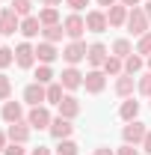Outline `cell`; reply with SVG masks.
<instances>
[{
  "label": "cell",
  "instance_id": "6da1fadb",
  "mask_svg": "<svg viewBox=\"0 0 151 155\" xmlns=\"http://www.w3.org/2000/svg\"><path fill=\"white\" fill-rule=\"evenodd\" d=\"M148 24H151V18L145 15L142 6H133L131 12H128V21H125V27L131 30L133 36H145L148 33Z\"/></svg>",
  "mask_w": 151,
  "mask_h": 155
},
{
  "label": "cell",
  "instance_id": "7a4b0ae2",
  "mask_svg": "<svg viewBox=\"0 0 151 155\" xmlns=\"http://www.w3.org/2000/svg\"><path fill=\"white\" fill-rule=\"evenodd\" d=\"M145 134H148V128H145V122H139V119H133V122H128V125L122 128V140L131 143V146H142Z\"/></svg>",
  "mask_w": 151,
  "mask_h": 155
},
{
  "label": "cell",
  "instance_id": "3957f363",
  "mask_svg": "<svg viewBox=\"0 0 151 155\" xmlns=\"http://www.w3.org/2000/svg\"><path fill=\"white\" fill-rule=\"evenodd\" d=\"M86 51H89V45H86L83 39H71V42L62 48V60H65L68 66H77L80 60H86Z\"/></svg>",
  "mask_w": 151,
  "mask_h": 155
},
{
  "label": "cell",
  "instance_id": "277c9868",
  "mask_svg": "<svg viewBox=\"0 0 151 155\" xmlns=\"http://www.w3.org/2000/svg\"><path fill=\"white\" fill-rule=\"evenodd\" d=\"M15 30H21V18L15 15V9H0V36H15Z\"/></svg>",
  "mask_w": 151,
  "mask_h": 155
},
{
  "label": "cell",
  "instance_id": "5b68a950",
  "mask_svg": "<svg viewBox=\"0 0 151 155\" xmlns=\"http://www.w3.org/2000/svg\"><path fill=\"white\" fill-rule=\"evenodd\" d=\"M83 87H86V93H104V87H107V75H104V69H92V72H86L83 75Z\"/></svg>",
  "mask_w": 151,
  "mask_h": 155
},
{
  "label": "cell",
  "instance_id": "8992f818",
  "mask_svg": "<svg viewBox=\"0 0 151 155\" xmlns=\"http://www.w3.org/2000/svg\"><path fill=\"white\" fill-rule=\"evenodd\" d=\"M62 27H65V36L68 39H83V33H86V18L80 12H71L68 18L62 21Z\"/></svg>",
  "mask_w": 151,
  "mask_h": 155
},
{
  "label": "cell",
  "instance_id": "52a82bcc",
  "mask_svg": "<svg viewBox=\"0 0 151 155\" xmlns=\"http://www.w3.org/2000/svg\"><path fill=\"white\" fill-rule=\"evenodd\" d=\"M15 66L18 69H33L36 66V48L30 42H21L18 48H15Z\"/></svg>",
  "mask_w": 151,
  "mask_h": 155
},
{
  "label": "cell",
  "instance_id": "ba28073f",
  "mask_svg": "<svg viewBox=\"0 0 151 155\" xmlns=\"http://www.w3.org/2000/svg\"><path fill=\"white\" fill-rule=\"evenodd\" d=\"M27 122H30V128H51L54 116H51V110H48L45 104H39V107H30V114H27Z\"/></svg>",
  "mask_w": 151,
  "mask_h": 155
},
{
  "label": "cell",
  "instance_id": "9c48e42d",
  "mask_svg": "<svg viewBox=\"0 0 151 155\" xmlns=\"http://www.w3.org/2000/svg\"><path fill=\"white\" fill-rule=\"evenodd\" d=\"M24 101L30 104V107H39V104H45L48 101V87L45 84H27V90H24Z\"/></svg>",
  "mask_w": 151,
  "mask_h": 155
},
{
  "label": "cell",
  "instance_id": "30bf717a",
  "mask_svg": "<svg viewBox=\"0 0 151 155\" xmlns=\"http://www.w3.org/2000/svg\"><path fill=\"white\" fill-rule=\"evenodd\" d=\"M107 57H110V51H107V45H104V42H92V45H89V51H86V63H89L92 69H101Z\"/></svg>",
  "mask_w": 151,
  "mask_h": 155
},
{
  "label": "cell",
  "instance_id": "8fae6325",
  "mask_svg": "<svg viewBox=\"0 0 151 155\" xmlns=\"http://www.w3.org/2000/svg\"><path fill=\"white\" fill-rule=\"evenodd\" d=\"M110 27V21H107V12H101V9H92V12H86V30L89 33H104Z\"/></svg>",
  "mask_w": 151,
  "mask_h": 155
},
{
  "label": "cell",
  "instance_id": "7c38bea8",
  "mask_svg": "<svg viewBox=\"0 0 151 155\" xmlns=\"http://www.w3.org/2000/svg\"><path fill=\"white\" fill-rule=\"evenodd\" d=\"M30 131H33V128H30V122H27V119H21V122H12V125L6 128V137H9L12 143H27V140H30Z\"/></svg>",
  "mask_w": 151,
  "mask_h": 155
},
{
  "label": "cell",
  "instance_id": "4fadbf2b",
  "mask_svg": "<svg viewBox=\"0 0 151 155\" xmlns=\"http://www.w3.org/2000/svg\"><path fill=\"white\" fill-rule=\"evenodd\" d=\"M59 84H62L65 90H80V87H83V72H80L77 66H68V69H62Z\"/></svg>",
  "mask_w": 151,
  "mask_h": 155
},
{
  "label": "cell",
  "instance_id": "5bb4252c",
  "mask_svg": "<svg viewBox=\"0 0 151 155\" xmlns=\"http://www.w3.org/2000/svg\"><path fill=\"white\" fill-rule=\"evenodd\" d=\"M0 116H3V122H9V125H12V122H21V119H24V104L9 98V101H3Z\"/></svg>",
  "mask_w": 151,
  "mask_h": 155
},
{
  "label": "cell",
  "instance_id": "9a60e30c",
  "mask_svg": "<svg viewBox=\"0 0 151 155\" xmlns=\"http://www.w3.org/2000/svg\"><path fill=\"white\" fill-rule=\"evenodd\" d=\"M48 131L57 137V140H65V137H71L74 125H71V119H65V116H54V122H51V128H48Z\"/></svg>",
  "mask_w": 151,
  "mask_h": 155
},
{
  "label": "cell",
  "instance_id": "2e32d148",
  "mask_svg": "<svg viewBox=\"0 0 151 155\" xmlns=\"http://www.w3.org/2000/svg\"><path fill=\"white\" fill-rule=\"evenodd\" d=\"M45 27H42V21H39V15H27V18H21V36L24 39H36L39 33H42Z\"/></svg>",
  "mask_w": 151,
  "mask_h": 155
},
{
  "label": "cell",
  "instance_id": "e0dca14e",
  "mask_svg": "<svg viewBox=\"0 0 151 155\" xmlns=\"http://www.w3.org/2000/svg\"><path fill=\"white\" fill-rule=\"evenodd\" d=\"M57 57H59V51H57V45H54V42H39V45H36V60H39V63L51 66Z\"/></svg>",
  "mask_w": 151,
  "mask_h": 155
},
{
  "label": "cell",
  "instance_id": "ac0fdd59",
  "mask_svg": "<svg viewBox=\"0 0 151 155\" xmlns=\"http://www.w3.org/2000/svg\"><path fill=\"white\" fill-rule=\"evenodd\" d=\"M57 107H59V116L74 119V116L80 114V98H77V96H62V101H59Z\"/></svg>",
  "mask_w": 151,
  "mask_h": 155
},
{
  "label": "cell",
  "instance_id": "d6986e66",
  "mask_svg": "<svg viewBox=\"0 0 151 155\" xmlns=\"http://www.w3.org/2000/svg\"><path fill=\"white\" fill-rule=\"evenodd\" d=\"M128 6H122V3H116L107 9V21H110V27H125V21H128Z\"/></svg>",
  "mask_w": 151,
  "mask_h": 155
},
{
  "label": "cell",
  "instance_id": "ffe728a7",
  "mask_svg": "<svg viewBox=\"0 0 151 155\" xmlns=\"http://www.w3.org/2000/svg\"><path fill=\"white\" fill-rule=\"evenodd\" d=\"M133 87H136L133 75H119V78H116V96L131 98V96H133Z\"/></svg>",
  "mask_w": 151,
  "mask_h": 155
},
{
  "label": "cell",
  "instance_id": "44dd1931",
  "mask_svg": "<svg viewBox=\"0 0 151 155\" xmlns=\"http://www.w3.org/2000/svg\"><path fill=\"white\" fill-rule=\"evenodd\" d=\"M101 69H104V75L110 78H119V75H125V60L122 57H116V54H110V57L104 60V66H101Z\"/></svg>",
  "mask_w": 151,
  "mask_h": 155
},
{
  "label": "cell",
  "instance_id": "7402d4cb",
  "mask_svg": "<svg viewBox=\"0 0 151 155\" xmlns=\"http://www.w3.org/2000/svg\"><path fill=\"white\" fill-rule=\"evenodd\" d=\"M119 116H122L125 122H133V119L139 116V101H133V96L125 98V101H122V107H119Z\"/></svg>",
  "mask_w": 151,
  "mask_h": 155
},
{
  "label": "cell",
  "instance_id": "603a6c76",
  "mask_svg": "<svg viewBox=\"0 0 151 155\" xmlns=\"http://www.w3.org/2000/svg\"><path fill=\"white\" fill-rule=\"evenodd\" d=\"M39 21H42V27H54V24H59V9H57V6H45V9L39 12Z\"/></svg>",
  "mask_w": 151,
  "mask_h": 155
},
{
  "label": "cell",
  "instance_id": "cb8c5ba5",
  "mask_svg": "<svg viewBox=\"0 0 151 155\" xmlns=\"http://www.w3.org/2000/svg\"><path fill=\"white\" fill-rule=\"evenodd\" d=\"M42 36H45V42H54V45H57V42H62V36H65V27H62V24L45 27V30H42Z\"/></svg>",
  "mask_w": 151,
  "mask_h": 155
},
{
  "label": "cell",
  "instance_id": "d4e9b609",
  "mask_svg": "<svg viewBox=\"0 0 151 155\" xmlns=\"http://www.w3.org/2000/svg\"><path fill=\"white\" fill-rule=\"evenodd\" d=\"M113 54H116V57H122V60H128L133 54V45L128 42V39H116V42H113Z\"/></svg>",
  "mask_w": 151,
  "mask_h": 155
},
{
  "label": "cell",
  "instance_id": "484cf974",
  "mask_svg": "<svg viewBox=\"0 0 151 155\" xmlns=\"http://www.w3.org/2000/svg\"><path fill=\"white\" fill-rule=\"evenodd\" d=\"M142 66H145V60L139 57V54H131V57L125 60V75H136V72H142Z\"/></svg>",
  "mask_w": 151,
  "mask_h": 155
},
{
  "label": "cell",
  "instance_id": "4316f807",
  "mask_svg": "<svg viewBox=\"0 0 151 155\" xmlns=\"http://www.w3.org/2000/svg\"><path fill=\"white\" fill-rule=\"evenodd\" d=\"M62 90H65V87H62L59 81L48 84V104H59V101H62Z\"/></svg>",
  "mask_w": 151,
  "mask_h": 155
},
{
  "label": "cell",
  "instance_id": "83f0119b",
  "mask_svg": "<svg viewBox=\"0 0 151 155\" xmlns=\"http://www.w3.org/2000/svg\"><path fill=\"white\" fill-rule=\"evenodd\" d=\"M77 152H80V146H77L71 137H65V140L57 143V155H77Z\"/></svg>",
  "mask_w": 151,
  "mask_h": 155
},
{
  "label": "cell",
  "instance_id": "f1b7e54d",
  "mask_svg": "<svg viewBox=\"0 0 151 155\" xmlns=\"http://www.w3.org/2000/svg\"><path fill=\"white\" fill-rule=\"evenodd\" d=\"M36 84H45V87H48V84H54V69L42 63V66L36 69Z\"/></svg>",
  "mask_w": 151,
  "mask_h": 155
},
{
  "label": "cell",
  "instance_id": "f546056e",
  "mask_svg": "<svg viewBox=\"0 0 151 155\" xmlns=\"http://www.w3.org/2000/svg\"><path fill=\"white\" fill-rule=\"evenodd\" d=\"M15 63V48H6V45H0V69H9Z\"/></svg>",
  "mask_w": 151,
  "mask_h": 155
},
{
  "label": "cell",
  "instance_id": "4dcf8cb0",
  "mask_svg": "<svg viewBox=\"0 0 151 155\" xmlns=\"http://www.w3.org/2000/svg\"><path fill=\"white\" fill-rule=\"evenodd\" d=\"M9 6L15 9V15H18V18H27V15H30V9H33V3H30V0H12Z\"/></svg>",
  "mask_w": 151,
  "mask_h": 155
},
{
  "label": "cell",
  "instance_id": "1f68e13d",
  "mask_svg": "<svg viewBox=\"0 0 151 155\" xmlns=\"http://www.w3.org/2000/svg\"><path fill=\"white\" fill-rule=\"evenodd\" d=\"M136 90H139V96L151 98V72H145V75L136 81Z\"/></svg>",
  "mask_w": 151,
  "mask_h": 155
},
{
  "label": "cell",
  "instance_id": "d6a6232c",
  "mask_svg": "<svg viewBox=\"0 0 151 155\" xmlns=\"http://www.w3.org/2000/svg\"><path fill=\"white\" fill-rule=\"evenodd\" d=\"M136 54H145V57H151V30L145 33V36H139V42H136Z\"/></svg>",
  "mask_w": 151,
  "mask_h": 155
},
{
  "label": "cell",
  "instance_id": "836d02e7",
  "mask_svg": "<svg viewBox=\"0 0 151 155\" xmlns=\"http://www.w3.org/2000/svg\"><path fill=\"white\" fill-rule=\"evenodd\" d=\"M9 96H12V81L0 72V101H9Z\"/></svg>",
  "mask_w": 151,
  "mask_h": 155
},
{
  "label": "cell",
  "instance_id": "e575fe53",
  "mask_svg": "<svg viewBox=\"0 0 151 155\" xmlns=\"http://www.w3.org/2000/svg\"><path fill=\"white\" fill-rule=\"evenodd\" d=\"M3 155H27V149H24V143H9L3 149Z\"/></svg>",
  "mask_w": 151,
  "mask_h": 155
},
{
  "label": "cell",
  "instance_id": "d590c367",
  "mask_svg": "<svg viewBox=\"0 0 151 155\" xmlns=\"http://www.w3.org/2000/svg\"><path fill=\"white\" fill-rule=\"evenodd\" d=\"M65 6H68L71 12H83V9L89 6V0H65Z\"/></svg>",
  "mask_w": 151,
  "mask_h": 155
},
{
  "label": "cell",
  "instance_id": "8d00e7d4",
  "mask_svg": "<svg viewBox=\"0 0 151 155\" xmlns=\"http://www.w3.org/2000/svg\"><path fill=\"white\" fill-rule=\"evenodd\" d=\"M116 155H139V149L131 146V143H125V146H119V149H116Z\"/></svg>",
  "mask_w": 151,
  "mask_h": 155
},
{
  "label": "cell",
  "instance_id": "74e56055",
  "mask_svg": "<svg viewBox=\"0 0 151 155\" xmlns=\"http://www.w3.org/2000/svg\"><path fill=\"white\" fill-rule=\"evenodd\" d=\"M142 152H145V155H151V131L145 134V140H142Z\"/></svg>",
  "mask_w": 151,
  "mask_h": 155
},
{
  "label": "cell",
  "instance_id": "f35d334b",
  "mask_svg": "<svg viewBox=\"0 0 151 155\" xmlns=\"http://www.w3.org/2000/svg\"><path fill=\"white\" fill-rule=\"evenodd\" d=\"M30 155H51L48 146H36V149H30Z\"/></svg>",
  "mask_w": 151,
  "mask_h": 155
},
{
  "label": "cell",
  "instance_id": "ab89813d",
  "mask_svg": "<svg viewBox=\"0 0 151 155\" xmlns=\"http://www.w3.org/2000/svg\"><path fill=\"white\" fill-rule=\"evenodd\" d=\"M6 146H9V137H6V131H0V155H3Z\"/></svg>",
  "mask_w": 151,
  "mask_h": 155
},
{
  "label": "cell",
  "instance_id": "60d3db41",
  "mask_svg": "<svg viewBox=\"0 0 151 155\" xmlns=\"http://www.w3.org/2000/svg\"><path fill=\"white\" fill-rule=\"evenodd\" d=\"M95 155H116V152L110 149V146H98V149H95Z\"/></svg>",
  "mask_w": 151,
  "mask_h": 155
},
{
  "label": "cell",
  "instance_id": "b9f144b4",
  "mask_svg": "<svg viewBox=\"0 0 151 155\" xmlns=\"http://www.w3.org/2000/svg\"><path fill=\"white\" fill-rule=\"evenodd\" d=\"M122 6H128V9H133V6H139V0H119Z\"/></svg>",
  "mask_w": 151,
  "mask_h": 155
},
{
  "label": "cell",
  "instance_id": "7bdbcfd3",
  "mask_svg": "<svg viewBox=\"0 0 151 155\" xmlns=\"http://www.w3.org/2000/svg\"><path fill=\"white\" fill-rule=\"evenodd\" d=\"M116 3H119V0H98V6H107V9H110V6H116Z\"/></svg>",
  "mask_w": 151,
  "mask_h": 155
},
{
  "label": "cell",
  "instance_id": "ee69618b",
  "mask_svg": "<svg viewBox=\"0 0 151 155\" xmlns=\"http://www.w3.org/2000/svg\"><path fill=\"white\" fill-rule=\"evenodd\" d=\"M42 3H45V6H59L62 0H42Z\"/></svg>",
  "mask_w": 151,
  "mask_h": 155
},
{
  "label": "cell",
  "instance_id": "f6af8a7d",
  "mask_svg": "<svg viewBox=\"0 0 151 155\" xmlns=\"http://www.w3.org/2000/svg\"><path fill=\"white\" fill-rule=\"evenodd\" d=\"M142 9H145V15H148V18H151V0H148V3H145V6H142Z\"/></svg>",
  "mask_w": 151,
  "mask_h": 155
},
{
  "label": "cell",
  "instance_id": "bcb514c9",
  "mask_svg": "<svg viewBox=\"0 0 151 155\" xmlns=\"http://www.w3.org/2000/svg\"><path fill=\"white\" fill-rule=\"evenodd\" d=\"M148 72H151V57H148Z\"/></svg>",
  "mask_w": 151,
  "mask_h": 155
}]
</instances>
